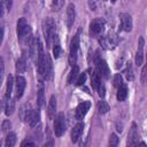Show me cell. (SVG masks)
I'll return each instance as SVG.
<instances>
[{
  "label": "cell",
  "mask_w": 147,
  "mask_h": 147,
  "mask_svg": "<svg viewBox=\"0 0 147 147\" xmlns=\"http://www.w3.org/2000/svg\"><path fill=\"white\" fill-rule=\"evenodd\" d=\"M44 33L46 38V45L49 47L53 41V37L55 36V23L51 17H47L44 21Z\"/></svg>",
  "instance_id": "cell-1"
},
{
  "label": "cell",
  "mask_w": 147,
  "mask_h": 147,
  "mask_svg": "<svg viewBox=\"0 0 147 147\" xmlns=\"http://www.w3.org/2000/svg\"><path fill=\"white\" fill-rule=\"evenodd\" d=\"M117 144H118V137L115 133H111L109 137V145L115 147V146H117Z\"/></svg>",
  "instance_id": "cell-34"
},
{
  "label": "cell",
  "mask_w": 147,
  "mask_h": 147,
  "mask_svg": "<svg viewBox=\"0 0 147 147\" xmlns=\"http://www.w3.org/2000/svg\"><path fill=\"white\" fill-rule=\"evenodd\" d=\"M5 106H6V102L3 100H0V113L2 110H5Z\"/></svg>",
  "instance_id": "cell-41"
},
{
  "label": "cell",
  "mask_w": 147,
  "mask_h": 147,
  "mask_svg": "<svg viewBox=\"0 0 147 147\" xmlns=\"http://www.w3.org/2000/svg\"><path fill=\"white\" fill-rule=\"evenodd\" d=\"M14 110H15V101H14V99L9 98L7 103H6V106H5V114L7 116H10V115H13Z\"/></svg>",
  "instance_id": "cell-24"
},
{
  "label": "cell",
  "mask_w": 147,
  "mask_h": 147,
  "mask_svg": "<svg viewBox=\"0 0 147 147\" xmlns=\"http://www.w3.org/2000/svg\"><path fill=\"white\" fill-rule=\"evenodd\" d=\"M144 46H145V39L144 37H140L138 41V49L136 53V64L138 67L141 65L144 62Z\"/></svg>",
  "instance_id": "cell-13"
},
{
  "label": "cell",
  "mask_w": 147,
  "mask_h": 147,
  "mask_svg": "<svg viewBox=\"0 0 147 147\" xmlns=\"http://www.w3.org/2000/svg\"><path fill=\"white\" fill-rule=\"evenodd\" d=\"M138 139H139V134H138L137 124L132 123L131 129H130L129 134H127V146H136V145H138Z\"/></svg>",
  "instance_id": "cell-12"
},
{
  "label": "cell",
  "mask_w": 147,
  "mask_h": 147,
  "mask_svg": "<svg viewBox=\"0 0 147 147\" xmlns=\"http://www.w3.org/2000/svg\"><path fill=\"white\" fill-rule=\"evenodd\" d=\"M30 33H31V28L26 23V20L24 17L20 18L17 22V37H18L20 41H22L23 38L30 36Z\"/></svg>",
  "instance_id": "cell-6"
},
{
  "label": "cell",
  "mask_w": 147,
  "mask_h": 147,
  "mask_svg": "<svg viewBox=\"0 0 147 147\" xmlns=\"http://www.w3.org/2000/svg\"><path fill=\"white\" fill-rule=\"evenodd\" d=\"M99 42H100V45H101L102 48H105V49H111V48H114L117 45L118 37L114 32H109L107 36L101 37L99 39Z\"/></svg>",
  "instance_id": "cell-4"
},
{
  "label": "cell",
  "mask_w": 147,
  "mask_h": 147,
  "mask_svg": "<svg viewBox=\"0 0 147 147\" xmlns=\"http://www.w3.org/2000/svg\"><path fill=\"white\" fill-rule=\"evenodd\" d=\"M90 107H91V102H90V101H83V102H80V103L77 106L76 111H75V117H76V119H77V121H82V119L85 117V115L87 114Z\"/></svg>",
  "instance_id": "cell-9"
},
{
  "label": "cell",
  "mask_w": 147,
  "mask_h": 147,
  "mask_svg": "<svg viewBox=\"0 0 147 147\" xmlns=\"http://www.w3.org/2000/svg\"><path fill=\"white\" fill-rule=\"evenodd\" d=\"M96 91H98V94H99L100 98H103V96H105L106 90H105V85H103L101 82L99 83V85H98V87H96Z\"/></svg>",
  "instance_id": "cell-36"
},
{
  "label": "cell",
  "mask_w": 147,
  "mask_h": 147,
  "mask_svg": "<svg viewBox=\"0 0 147 147\" xmlns=\"http://www.w3.org/2000/svg\"><path fill=\"white\" fill-rule=\"evenodd\" d=\"M100 76L98 75V72H95V71H92V74H91V85H92V87L94 88V90H96V87H98V85H99V83H100V78H99Z\"/></svg>",
  "instance_id": "cell-28"
},
{
  "label": "cell",
  "mask_w": 147,
  "mask_h": 147,
  "mask_svg": "<svg viewBox=\"0 0 147 147\" xmlns=\"http://www.w3.org/2000/svg\"><path fill=\"white\" fill-rule=\"evenodd\" d=\"M28 45H29V55L31 57L32 61L37 60V55H38V46H37V37L34 36H29L28 39Z\"/></svg>",
  "instance_id": "cell-10"
},
{
  "label": "cell",
  "mask_w": 147,
  "mask_h": 147,
  "mask_svg": "<svg viewBox=\"0 0 147 147\" xmlns=\"http://www.w3.org/2000/svg\"><path fill=\"white\" fill-rule=\"evenodd\" d=\"M78 47H79V33L75 34L70 41V52H69V64L71 67L76 65L77 62V53H78Z\"/></svg>",
  "instance_id": "cell-3"
},
{
  "label": "cell",
  "mask_w": 147,
  "mask_h": 147,
  "mask_svg": "<svg viewBox=\"0 0 147 147\" xmlns=\"http://www.w3.org/2000/svg\"><path fill=\"white\" fill-rule=\"evenodd\" d=\"M95 64H96V72L99 76H101L105 79H108L110 77V69L107 64V62L105 60H102L99 55V51H96L95 53Z\"/></svg>",
  "instance_id": "cell-2"
},
{
  "label": "cell",
  "mask_w": 147,
  "mask_h": 147,
  "mask_svg": "<svg viewBox=\"0 0 147 147\" xmlns=\"http://www.w3.org/2000/svg\"><path fill=\"white\" fill-rule=\"evenodd\" d=\"M54 133L56 137H61L64 132H65V129H67V123H65V117H64V114L63 113H60L55 121H54Z\"/></svg>",
  "instance_id": "cell-5"
},
{
  "label": "cell",
  "mask_w": 147,
  "mask_h": 147,
  "mask_svg": "<svg viewBox=\"0 0 147 147\" xmlns=\"http://www.w3.org/2000/svg\"><path fill=\"white\" fill-rule=\"evenodd\" d=\"M3 76H5V62L3 59L0 56V85L3 80Z\"/></svg>",
  "instance_id": "cell-33"
},
{
  "label": "cell",
  "mask_w": 147,
  "mask_h": 147,
  "mask_svg": "<svg viewBox=\"0 0 147 147\" xmlns=\"http://www.w3.org/2000/svg\"><path fill=\"white\" fill-rule=\"evenodd\" d=\"M26 70V61H25V56L22 55L17 61H16V72L17 75L24 74Z\"/></svg>",
  "instance_id": "cell-18"
},
{
  "label": "cell",
  "mask_w": 147,
  "mask_h": 147,
  "mask_svg": "<svg viewBox=\"0 0 147 147\" xmlns=\"http://www.w3.org/2000/svg\"><path fill=\"white\" fill-rule=\"evenodd\" d=\"M36 144L33 142V141H31V140H24V141H22V144H21V146L22 147H24V146H34Z\"/></svg>",
  "instance_id": "cell-39"
},
{
  "label": "cell",
  "mask_w": 147,
  "mask_h": 147,
  "mask_svg": "<svg viewBox=\"0 0 147 147\" xmlns=\"http://www.w3.org/2000/svg\"><path fill=\"white\" fill-rule=\"evenodd\" d=\"M119 20H121V28L126 31L130 32L132 30V17L129 13H121L119 14Z\"/></svg>",
  "instance_id": "cell-11"
},
{
  "label": "cell",
  "mask_w": 147,
  "mask_h": 147,
  "mask_svg": "<svg viewBox=\"0 0 147 147\" xmlns=\"http://www.w3.org/2000/svg\"><path fill=\"white\" fill-rule=\"evenodd\" d=\"M146 72H147V67L145 65V67L142 68V70H141V83H142V84L146 83V75H147Z\"/></svg>",
  "instance_id": "cell-38"
},
{
  "label": "cell",
  "mask_w": 147,
  "mask_h": 147,
  "mask_svg": "<svg viewBox=\"0 0 147 147\" xmlns=\"http://www.w3.org/2000/svg\"><path fill=\"white\" fill-rule=\"evenodd\" d=\"M11 5H13V0H2L0 2V17L11 9Z\"/></svg>",
  "instance_id": "cell-19"
},
{
  "label": "cell",
  "mask_w": 147,
  "mask_h": 147,
  "mask_svg": "<svg viewBox=\"0 0 147 147\" xmlns=\"http://www.w3.org/2000/svg\"><path fill=\"white\" fill-rule=\"evenodd\" d=\"M64 0H52V9L54 11H59L63 7Z\"/></svg>",
  "instance_id": "cell-29"
},
{
  "label": "cell",
  "mask_w": 147,
  "mask_h": 147,
  "mask_svg": "<svg viewBox=\"0 0 147 147\" xmlns=\"http://www.w3.org/2000/svg\"><path fill=\"white\" fill-rule=\"evenodd\" d=\"M124 75H125L126 79L130 80V82L133 80V78H134V76H133V70H132V64H131L130 62L126 63V68H125V70H124Z\"/></svg>",
  "instance_id": "cell-27"
},
{
  "label": "cell",
  "mask_w": 147,
  "mask_h": 147,
  "mask_svg": "<svg viewBox=\"0 0 147 147\" xmlns=\"http://www.w3.org/2000/svg\"><path fill=\"white\" fill-rule=\"evenodd\" d=\"M83 130H84V123H82V122L77 123L74 126V129L71 131V141L72 142H77V140L79 139V137L83 133Z\"/></svg>",
  "instance_id": "cell-15"
},
{
  "label": "cell",
  "mask_w": 147,
  "mask_h": 147,
  "mask_svg": "<svg viewBox=\"0 0 147 147\" xmlns=\"http://www.w3.org/2000/svg\"><path fill=\"white\" fill-rule=\"evenodd\" d=\"M15 144H16V134L14 132H8L7 136H6L5 145L7 147H13Z\"/></svg>",
  "instance_id": "cell-25"
},
{
  "label": "cell",
  "mask_w": 147,
  "mask_h": 147,
  "mask_svg": "<svg viewBox=\"0 0 147 147\" xmlns=\"http://www.w3.org/2000/svg\"><path fill=\"white\" fill-rule=\"evenodd\" d=\"M115 1H116V0H111V2H115Z\"/></svg>",
  "instance_id": "cell-42"
},
{
  "label": "cell",
  "mask_w": 147,
  "mask_h": 147,
  "mask_svg": "<svg viewBox=\"0 0 147 147\" xmlns=\"http://www.w3.org/2000/svg\"><path fill=\"white\" fill-rule=\"evenodd\" d=\"M127 96V87L125 84L121 85L119 87H117V94H116V98L118 101H124Z\"/></svg>",
  "instance_id": "cell-20"
},
{
  "label": "cell",
  "mask_w": 147,
  "mask_h": 147,
  "mask_svg": "<svg viewBox=\"0 0 147 147\" xmlns=\"http://www.w3.org/2000/svg\"><path fill=\"white\" fill-rule=\"evenodd\" d=\"M2 39H3V28L0 25V45L2 44Z\"/></svg>",
  "instance_id": "cell-40"
},
{
  "label": "cell",
  "mask_w": 147,
  "mask_h": 147,
  "mask_svg": "<svg viewBox=\"0 0 147 147\" xmlns=\"http://www.w3.org/2000/svg\"><path fill=\"white\" fill-rule=\"evenodd\" d=\"M53 55H54L55 59H57L61 55V46H60L59 41H56V42L53 44Z\"/></svg>",
  "instance_id": "cell-30"
},
{
  "label": "cell",
  "mask_w": 147,
  "mask_h": 147,
  "mask_svg": "<svg viewBox=\"0 0 147 147\" xmlns=\"http://www.w3.org/2000/svg\"><path fill=\"white\" fill-rule=\"evenodd\" d=\"M86 72H83V74H80V75H78V77H77V85L78 86H80V85H84V83L86 82Z\"/></svg>",
  "instance_id": "cell-35"
},
{
  "label": "cell",
  "mask_w": 147,
  "mask_h": 147,
  "mask_svg": "<svg viewBox=\"0 0 147 147\" xmlns=\"http://www.w3.org/2000/svg\"><path fill=\"white\" fill-rule=\"evenodd\" d=\"M105 21L102 18H94L90 24V34L93 37H96L101 34L105 30Z\"/></svg>",
  "instance_id": "cell-7"
},
{
  "label": "cell",
  "mask_w": 147,
  "mask_h": 147,
  "mask_svg": "<svg viewBox=\"0 0 147 147\" xmlns=\"http://www.w3.org/2000/svg\"><path fill=\"white\" fill-rule=\"evenodd\" d=\"M10 127H11L10 121H9V119H5V121L2 122V124H1V130H2V132H3V133H8L9 130H10Z\"/></svg>",
  "instance_id": "cell-31"
},
{
  "label": "cell",
  "mask_w": 147,
  "mask_h": 147,
  "mask_svg": "<svg viewBox=\"0 0 147 147\" xmlns=\"http://www.w3.org/2000/svg\"><path fill=\"white\" fill-rule=\"evenodd\" d=\"M40 121V114L38 110H32V114L30 116V119H29V124L31 127H34Z\"/></svg>",
  "instance_id": "cell-23"
},
{
  "label": "cell",
  "mask_w": 147,
  "mask_h": 147,
  "mask_svg": "<svg viewBox=\"0 0 147 147\" xmlns=\"http://www.w3.org/2000/svg\"><path fill=\"white\" fill-rule=\"evenodd\" d=\"M42 102H44V88L40 87L39 91H38V103H39V106H41Z\"/></svg>",
  "instance_id": "cell-37"
},
{
  "label": "cell",
  "mask_w": 147,
  "mask_h": 147,
  "mask_svg": "<svg viewBox=\"0 0 147 147\" xmlns=\"http://www.w3.org/2000/svg\"><path fill=\"white\" fill-rule=\"evenodd\" d=\"M13 87H14V77L9 75L7 77V84H6V99H9L11 93H13Z\"/></svg>",
  "instance_id": "cell-21"
},
{
  "label": "cell",
  "mask_w": 147,
  "mask_h": 147,
  "mask_svg": "<svg viewBox=\"0 0 147 147\" xmlns=\"http://www.w3.org/2000/svg\"><path fill=\"white\" fill-rule=\"evenodd\" d=\"M114 85L116 87H119L121 85H123V78H122L121 74H116L114 76Z\"/></svg>",
  "instance_id": "cell-32"
},
{
  "label": "cell",
  "mask_w": 147,
  "mask_h": 147,
  "mask_svg": "<svg viewBox=\"0 0 147 147\" xmlns=\"http://www.w3.org/2000/svg\"><path fill=\"white\" fill-rule=\"evenodd\" d=\"M32 110H33V109L31 108V106H30L29 103H24V105L20 108V111H18L21 119L24 121V122H29L30 116H31V114H32Z\"/></svg>",
  "instance_id": "cell-14"
},
{
  "label": "cell",
  "mask_w": 147,
  "mask_h": 147,
  "mask_svg": "<svg viewBox=\"0 0 147 147\" xmlns=\"http://www.w3.org/2000/svg\"><path fill=\"white\" fill-rule=\"evenodd\" d=\"M75 16H76V11H75V6L74 3H69L67 7V23H68V28L70 29L75 22Z\"/></svg>",
  "instance_id": "cell-16"
},
{
  "label": "cell",
  "mask_w": 147,
  "mask_h": 147,
  "mask_svg": "<svg viewBox=\"0 0 147 147\" xmlns=\"http://www.w3.org/2000/svg\"><path fill=\"white\" fill-rule=\"evenodd\" d=\"M96 108H98L99 114H106V113H108V110L110 109L109 105H108L106 101H99L98 105H96Z\"/></svg>",
  "instance_id": "cell-26"
},
{
  "label": "cell",
  "mask_w": 147,
  "mask_h": 147,
  "mask_svg": "<svg viewBox=\"0 0 147 147\" xmlns=\"http://www.w3.org/2000/svg\"><path fill=\"white\" fill-rule=\"evenodd\" d=\"M55 111H56V98H55V95H52L49 99V102H48V107H47V114L51 119L54 118Z\"/></svg>",
  "instance_id": "cell-17"
},
{
  "label": "cell",
  "mask_w": 147,
  "mask_h": 147,
  "mask_svg": "<svg viewBox=\"0 0 147 147\" xmlns=\"http://www.w3.org/2000/svg\"><path fill=\"white\" fill-rule=\"evenodd\" d=\"M14 84H15V98L21 99L23 96V93H24V90H25V86H26V80L23 76L17 75L16 78H15Z\"/></svg>",
  "instance_id": "cell-8"
},
{
  "label": "cell",
  "mask_w": 147,
  "mask_h": 147,
  "mask_svg": "<svg viewBox=\"0 0 147 147\" xmlns=\"http://www.w3.org/2000/svg\"><path fill=\"white\" fill-rule=\"evenodd\" d=\"M78 75H79V68H78L77 65H74V67H72V69H71V70H70V72H69L68 79H67L68 84H72V83L77 79Z\"/></svg>",
  "instance_id": "cell-22"
}]
</instances>
